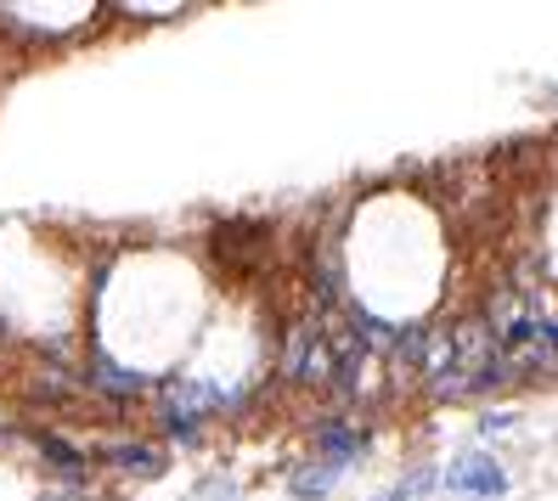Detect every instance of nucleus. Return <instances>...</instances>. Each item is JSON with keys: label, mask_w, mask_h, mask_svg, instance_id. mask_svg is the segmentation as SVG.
Returning <instances> with one entry per match:
<instances>
[{"label": "nucleus", "mask_w": 558, "mask_h": 501, "mask_svg": "<svg viewBox=\"0 0 558 501\" xmlns=\"http://www.w3.org/2000/svg\"><path fill=\"white\" fill-rule=\"evenodd\" d=\"M316 451H322V462L333 467V474H344V467L367 451V440L355 433V423H339V417H333V423L316 428Z\"/></svg>", "instance_id": "4"}, {"label": "nucleus", "mask_w": 558, "mask_h": 501, "mask_svg": "<svg viewBox=\"0 0 558 501\" xmlns=\"http://www.w3.org/2000/svg\"><path fill=\"white\" fill-rule=\"evenodd\" d=\"M282 372L293 383H316L327 372V332H322V316L300 321L288 332V355H282Z\"/></svg>", "instance_id": "1"}, {"label": "nucleus", "mask_w": 558, "mask_h": 501, "mask_svg": "<svg viewBox=\"0 0 558 501\" xmlns=\"http://www.w3.org/2000/svg\"><path fill=\"white\" fill-rule=\"evenodd\" d=\"M446 490L469 496V501H490V496H502V490H508V474H502V462H497V456L474 451V456H463V462H451V467H446Z\"/></svg>", "instance_id": "2"}, {"label": "nucleus", "mask_w": 558, "mask_h": 501, "mask_svg": "<svg viewBox=\"0 0 558 501\" xmlns=\"http://www.w3.org/2000/svg\"><path fill=\"white\" fill-rule=\"evenodd\" d=\"M113 467H124V474H158L163 467V456L153 451V445H113V451H102Z\"/></svg>", "instance_id": "5"}, {"label": "nucleus", "mask_w": 558, "mask_h": 501, "mask_svg": "<svg viewBox=\"0 0 558 501\" xmlns=\"http://www.w3.org/2000/svg\"><path fill=\"white\" fill-rule=\"evenodd\" d=\"M80 383H85V389H96V394H113V400H136V394H142L136 366L113 361V350H108V344H96V350H90V366L80 372Z\"/></svg>", "instance_id": "3"}, {"label": "nucleus", "mask_w": 558, "mask_h": 501, "mask_svg": "<svg viewBox=\"0 0 558 501\" xmlns=\"http://www.w3.org/2000/svg\"><path fill=\"white\" fill-rule=\"evenodd\" d=\"M423 485H429V474H417V479H407V485H396V490H384L378 501H417Z\"/></svg>", "instance_id": "6"}]
</instances>
